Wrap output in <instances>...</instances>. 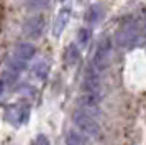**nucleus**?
<instances>
[{"instance_id": "1", "label": "nucleus", "mask_w": 146, "mask_h": 145, "mask_svg": "<svg viewBox=\"0 0 146 145\" xmlns=\"http://www.w3.org/2000/svg\"><path fill=\"white\" fill-rule=\"evenodd\" d=\"M74 124L77 127V130H80L86 137L89 138H97L100 134V127L97 124L95 117L89 115L86 112H82L80 109L74 112Z\"/></svg>"}, {"instance_id": "2", "label": "nucleus", "mask_w": 146, "mask_h": 145, "mask_svg": "<svg viewBox=\"0 0 146 145\" xmlns=\"http://www.w3.org/2000/svg\"><path fill=\"white\" fill-rule=\"evenodd\" d=\"M110 54H112V45H110V40L104 38L99 43L95 54H94V61H92V68L97 71H104L108 63H110Z\"/></svg>"}, {"instance_id": "3", "label": "nucleus", "mask_w": 146, "mask_h": 145, "mask_svg": "<svg viewBox=\"0 0 146 145\" xmlns=\"http://www.w3.org/2000/svg\"><path fill=\"white\" fill-rule=\"evenodd\" d=\"M138 28L135 25H125L121 26L117 35H115V41L118 46H133L136 41H138Z\"/></svg>"}, {"instance_id": "4", "label": "nucleus", "mask_w": 146, "mask_h": 145, "mask_svg": "<svg viewBox=\"0 0 146 145\" xmlns=\"http://www.w3.org/2000/svg\"><path fill=\"white\" fill-rule=\"evenodd\" d=\"M44 25H46L44 23V17H41V15L31 17L23 25V33L27 35L28 38H38V36H41V33L44 30Z\"/></svg>"}, {"instance_id": "5", "label": "nucleus", "mask_w": 146, "mask_h": 145, "mask_svg": "<svg viewBox=\"0 0 146 145\" xmlns=\"http://www.w3.org/2000/svg\"><path fill=\"white\" fill-rule=\"evenodd\" d=\"M102 89V83H100V76L97 69H89L84 79V91L86 92H92V94H100Z\"/></svg>"}, {"instance_id": "6", "label": "nucleus", "mask_w": 146, "mask_h": 145, "mask_svg": "<svg viewBox=\"0 0 146 145\" xmlns=\"http://www.w3.org/2000/svg\"><path fill=\"white\" fill-rule=\"evenodd\" d=\"M69 17H71V8H69V7L61 8V12L58 13V17L54 20V25H53V35L54 36H59L61 33L64 32L67 21H69Z\"/></svg>"}, {"instance_id": "7", "label": "nucleus", "mask_w": 146, "mask_h": 145, "mask_svg": "<svg viewBox=\"0 0 146 145\" xmlns=\"http://www.w3.org/2000/svg\"><path fill=\"white\" fill-rule=\"evenodd\" d=\"M35 53H36L35 46L31 45V43L23 41V43H20V45L17 46V50H15V56L20 58V59H23V61H28V59H31L35 56Z\"/></svg>"}, {"instance_id": "8", "label": "nucleus", "mask_w": 146, "mask_h": 145, "mask_svg": "<svg viewBox=\"0 0 146 145\" xmlns=\"http://www.w3.org/2000/svg\"><path fill=\"white\" fill-rule=\"evenodd\" d=\"M104 17V10H102V7L100 5H90L89 7V10L86 12V21L87 23H97L100 21V18Z\"/></svg>"}, {"instance_id": "9", "label": "nucleus", "mask_w": 146, "mask_h": 145, "mask_svg": "<svg viewBox=\"0 0 146 145\" xmlns=\"http://www.w3.org/2000/svg\"><path fill=\"white\" fill-rule=\"evenodd\" d=\"M66 145H86V135L80 130H69L66 135Z\"/></svg>"}, {"instance_id": "10", "label": "nucleus", "mask_w": 146, "mask_h": 145, "mask_svg": "<svg viewBox=\"0 0 146 145\" xmlns=\"http://www.w3.org/2000/svg\"><path fill=\"white\" fill-rule=\"evenodd\" d=\"M80 54H79V48L76 45H69L67 46L66 53H64V61H66L69 66H74L77 61H79Z\"/></svg>"}, {"instance_id": "11", "label": "nucleus", "mask_w": 146, "mask_h": 145, "mask_svg": "<svg viewBox=\"0 0 146 145\" xmlns=\"http://www.w3.org/2000/svg\"><path fill=\"white\" fill-rule=\"evenodd\" d=\"M48 71H49V66L44 59H40L38 63H35L33 66V74L36 76L38 79H44L48 76Z\"/></svg>"}, {"instance_id": "12", "label": "nucleus", "mask_w": 146, "mask_h": 145, "mask_svg": "<svg viewBox=\"0 0 146 145\" xmlns=\"http://www.w3.org/2000/svg\"><path fill=\"white\" fill-rule=\"evenodd\" d=\"M27 68V61H23V59L17 58V56H13V58L10 59V63H8V69H12V71L18 72L20 74L23 69Z\"/></svg>"}, {"instance_id": "13", "label": "nucleus", "mask_w": 146, "mask_h": 145, "mask_svg": "<svg viewBox=\"0 0 146 145\" xmlns=\"http://www.w3.org/2000/svg\"><path fill=\"white\" fill-rule=\"evenodd\" d=\"M48 0H27L28 7L31 8V10H40V8H43V7L46 5Z\"/></svg>"}, {"instance_id": "14", "label": "nucleus", "mask_w": 146, "mask_h": 145, "mask_svg": "<svg viewBox=\"0 0 146 145\" xmlns=\"http://www.w3.org/2000/svg\"><path fill=\"white\" fill-rule=\"evenodd\" d=\"M89 36H90V30L89 28H80L79 32V41L82 45H86L87 41H89Z\"/></svg>"}, {"instance_id": "15", "label": "nucleus", "mask_w": 146, "mask_h": 145, "mask_svg": "<svg viewBox=\"0 0 146 145\" xmlns=\"http://www.w3.org/2000/svg\"><path fill=\"white\" fill-rule=\"evenodd\" d=\"M7 115H10V120H20V111H18L17 107H12V109H8Z\"/></svg>"}, {"instance_id": "16", "label": "nucleus", "mask_w": 146, "mask_h": 145, "mask_svg": "<svg viewBox=\"0 0 146 145\" xmlns=\"http://www.w3.org/2000/svg\"><path fill=\"white\" fill-rule=\"evenodd\" d=\"M35 145H49V140L44 135H38L36 140H35Z\"/></svg>"}, {"instance_id": "17", "label": "nucleus", "mask_w": 146, "mask_h": 145, "mask_svg": "<svg viewBox=\"0 0 146 145\" xmlns=\"http://www.w3.org/2000/svg\"><path fill=\"white\" fill-rule=\"evenodd\" d=\"M145 33H146V26H145Z\"/></svg>"}, {"instance_id": "18", "label": "nucleus", "mask_w": 146, "mask_h": 145, "mask_svg": "<svg viewBox=\"0 0 146 145\" xmlns=\"http://www.w3.org/2000/svg\"><path fill=\"white\" fill-rule=\"evenodd\" d=\"M0 87H2V86H0Z\"/></svg>"}]
</instances>
